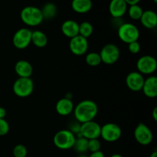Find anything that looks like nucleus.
I'll use <instances>...</instances> for the list:
<instances>
[{"label": "nucleus", "mask_w": 157, "mask_h": 157, "mask_svg": "<svg viewBox=\"0 0 157 157\" xmlns=\"http://www.w3.org/2000/svg\"><path fill=\"white\" fill-rule=\"evenodd\" d=\"M75 121L80 124L94 121L98 113V107L96 103L90 100H84L78 104L74 108Z\"/></svg>", "instance_id": "f257e3e1"}, {"label": "nucleus", "mask_w": 157, "mask_h": 157, "mask_svg": "<svg viewBox=\"0 0 157 157\" xmlns=\"http://www.w3.org/2000/svg\"><path fill=\"white\" fill-rule=\"evenodd\" d=\"M20 18L25 25L30 27L39 25L44 20L41 9L33 6L23 8L20 12Z\"/></svg>", "instance_id": "f03ea898"}, {"label": "nucleus", "mask_w": 157, "mask_h": 157, "mask_svg": "<svg viewBox=\"0 0 157 157\" xmlns=\"http://www.w3.org/2000/svg\"><path fill=\"white\" fill-rule=\"evenodd\" d=\"M75 134L67 130H61L57 132L53 137V143L55 147L59 150H67L73 148L76 140Z\"/></svg>", "instance_id": "7ed1b4c3"}, {"label": "nucleus", "mask_w": 157, "mask_h": 157, "mask_svg": "<svg viewBox=\"0 0 157 157\" xmlns=\"http://www.w3.org/2000/svg\"><path fill=\"white\" fill-rule=\"evenodd\" d=\"M117 35L120 39L126 44L138 41L140 31L135 25L130 22L122 23L117 29Z\"/></svg>", "instance_id": "20e7f679"}, {"label": "nucleus", "mask_w": 157, "mask_h": 157, "mask_svg": "<svg viewBox=\"0 0 157 157\" xmlns=\"http://www.w3.org/2000/svg\"><path fill=\"white\" fill-rule=\"evenodd\" d=\"M35 85L31 78H18L12 86L14 94L18 98H27L33 92Z\"/></svg>", "instance_id": "39448f33"}, {"label": "nucleus", "mask_w": 157, "mask_h": 157, "mask_svg": "<svg viewBox=\"0 0 157 157\" xmlns=\"http://www.w3.org/2000/svg\"><path fill=\"white\" fill-rule=\"evenodd\" d=\"M122 136L121 127L114 123H107L101 128V136L104 141L113 143L117 141Z\"/></svg>", "instance_id": "423d86ee"}, {"label": "nucleus", "mask_w": 157, "mask_h": 157, "mask_svg": "<svg viewBox=\"0 0 157 157\" xmlns=\"http://www.w3.org/2000/svg\"><path fill=\"white\" fill-rule=\"evenodd\" d=\"M32 32L29 29L21 28L17 30L12 37L14 47L19 50H23L29 47L32 43Z\"/></svg>", "instance_id": "0eeeda50"}, {"label": "nucleus", "mask_w": 157, "mask_h": 157, "mask_svg": "<svg viewBox=\"0 0 157 157\" xmlns=\"http://www.w3.org/2000/svg\"><path fill=\"white\" fill-rule=\"evenodd\" d=\"M99 54L101 61L106 64H115L121 57V51L119 48L112 43L105 44Z\"/></svg>", "instance_id": "6e6552de"}, {"label": "nucleus", "mask_w": 157, "mask_h": 157, "mask_svg": "<svg viewBox=\"0 0 157 157\" xmlns=\"http://www.w3.org/2000/svg\"><path fill=\"white\" fill-rule=\"evenodd\" d=\"M137 71L143 75H152L157 69V61L151 55H144L136 61Z\"/></svg>", "instance_id": "1a4fd4ad"}, {"label": "nucleus", "mask_w": 157, "mask_h": 157, "mask_svg": "<svg viewBox=\"0 0 157 157\" xmlns=\"http://www.w3.org/2000/svg\"><path fill=\"white\" fill-rule=\"evenodd\" d=\"M101 126L94 121L81 124L79 136L85 138L87 140L98 139L101 136Z\"/></svg>", "instance_id": "9d476101"}, {"label": "nucleus", "mask_w": 157, "mask_h": 157, "mask_svg": "<svg viewBox=\"0 0 157 157\" xmlns=\"http://www.w3.org/2000/svg\"><path fill=\"white\" fill-rule=\"evenodd\" d=\"M134 138L140 145L147 146L153 141V132L148 126L143 123H140L134 130Z\"/></svg>", "instance_id": "9b49d317"}, {"label": "nucleus", "mask_w": 157, "mask_h": 157, "mask_svg": "<svg viewBox=\"0 0 157 157\" xmlns=\"http://www.w3.org/2000/svg\"><path fill=\"white\" fill-rule=\"evenodd\" d=\"M69 49L73 55L76 56H82L85 55L88 49V41L87 38L77 35L71 38L69 42Z\"/></svg>", "instance_id": "f8f14e48"}, {"label": "nucleus", "mask_w": 157, "mask_h": 157, "mask_svg": "<svg viewBox=\"0 0 157 157\" xmlns=\"http://www.w3.org/2000/svg\"><path fill=\"white\" fill-rule=\"evenodd\" d=\"M144 81V75L138 71L130 72L126 78L127 86L130 90L134 92L142 90Z\"/></svg>", "instance_id": "ddd939ff"}, {"label": "nucleus", "mask_w": 157, "mask_h": 157, "mask_svg": "<svg viewBox=\"0 0 157 157\" xmlns=\"http://www.w3.org/2000/svg\"><path fill=\"white\" fill-rule=\"evenodd\" d=\"M128 6L124 0H111L109 4V12L113 18H121L127 12Z\"/></svg>", "instance_id": "4468645a"}, {"label": "nucleus", "mask_w": 157, "mask_h": 157, "mask_svg": "<svg viewBox=\"0 0 157 157\" xmlns=\"http://www.w3.org/2000/svg\"><path fill=\"white\" fill-rule=\"evenodd\" d=\"M143 92L149 98H155L157 96V78L154 75L145 79L142 88Z\"/></svg>", "instance_id": "2eb2a0df"}, {"label": "nucleus", "mask_w": 157, "mask_h": 157, "mask_svg": "<svg viewBox=\"0 0 157 157\" xmlns=\"http://www.w3.org/2000/svg\"><path fill=\"white\" fill-rule=\"evenodd\" d=\"M75 105L71 99L63 98L58 101L55 105V110L61 116H68L74 111Z\"/></svg>", "instance_id": "dca6fc26"}, {"label": "nucleus", "mask_w": 157, "mask_h": 157, "mask_svg": "<svg viewBox=\"0 0 157 157\" xmlns=\"http://www.w3.org/2000/svg\"><path fill=\"white\" fill-rule=\"evenodd\" d=\"M15 71L18 78H31L33 73V67L29 61L19 60L15 64Z\"/></svg>", "instance_id": "f3484780"}, {"label": "nucleus", "mask_w": 157, "mask_h": 157, "mask_svg": "<svg viewBox=\"0 0 157 157\" xmlns=\"http://www.w3.org/2000/svg\"><path fill=\"white\" fill-rule=\"evenodd\" d=\"M61 32L64 36L71 39L79 35V24L75 20H66L61 25Z\"/></svg>", "instance_id": "a211bd4d"}, {"label": "nucleus", "mask_w": 157, "mask_h": 157, "mask_svg": "<svg viewBox=\"0 0 157 157\" xmlns=\"http://www.w3.org/2000/svg\"><path fill=\"white\" fill-rule=\"evenodd\" d=\"M140 20L142 25L146 29H153L157 26V15L153 10L144 11Z\"/></svg>", "instance_id": "6ab92c4d"}, {"label": "nucleus", "mask_w": 157, "mask_h": 157, "mask_svg": "<svg viewBox=\"0 0 157 157\" xmlns=\"http://www.w3.org/2000/svg\"><path fill=\"white\" fill-rule=\"evenodd\" d=\"M93 6L91 0H72L71 8L75 12L79 14L87 13Z\"/></svg>", "instance_id": "aec40b11"}, {"label": "nucleus", "mask_w": 157, "mask_h": 157, "mask_svg": "<svg viewBox=\"0 0 157 157\" xmlns=\"http://www.w3.org/2000/svg\"><path fill=\"white\" fill-rule=\"evenodd\" d=\"M32 43L37 48H44L48 44V37L43 32L35 30L32 32Z\"/></svg>", "instance_id": "412c9836"}, {"label": "nucleus", "mask_w": 157, "mask_h": 157, "mask_svg": "<svg viewBox=\"0 0 157 157\" xmlns=\"http://www.w3.org/2000/svg\"><path fill=\"white\" fill-rule=\"evenodd\" d=\"M44 19L51 20L55 18L58 12V9L53 2H47L41 9Z\"/></svg>", "instance_id": "4be33fe9"}, {"label": "nucleus", "mask_w": 157, "mask_h": 157, "mask_svg": "<svg viewBox=\"0 0 157 157\" xmlns=\"http://www.w3.org/2000/svg\"><path fill=\"white\" fill-rule=\"evenodd\" d=\"M87 145H88V140L85 139V138L82 137V136H78L75 140L73 149L75 151L78 152V153H84L85 152L88 151Z\"/></svg>", "instance_id": "5701e85b"}, {"label": "nucleus", "mask_w": 157, "mask_h": 157, "mask_svg": "<svg viewBox=\"0 0 157 157\" xmlns=\"http://www.w3.org/2000/svg\"><path fill=\"white\" fill-rule=\"evenodd\" d=\"M94 32V27L89 21H83L79 24V35L85 38H88L91 36Z\"/></svg>", "instance_id": "b1692460"}, {"label": "nucleus", "mask_w": 157, "mask_h": 157, "mask_svg": "<svg viewBox=\"0 0 157 157\" xmlns=\"http://www.w3.org/2000/svg\"><path fill=\"white\" fill-rule=\"evenodd\" d=\"M85 61L87 64H88L89 66H91V67H97L102 62L100 54L94 52L87 54L85 57Z\"/></svg>", "instance_id": "393cba45"}, {"label": "nucleus", "mask_w": 157, "mask_h": 157, "mask_svg": "<svg viewBox=\"0 0 157 157\" xmlns=\"http://www.w3.org/2000/svg\"><path fill=\"white\" fill-rule=\"evenodd\" d=\"M127 12L128 15L131 19L133 20H140L143 15L144 10L141 8V6L138 5H133V6H130V7L127 9Z\"/></svg>", "instance_id": "a878e982"}, {"label": "nucleus", "mask_w": 157, "mask_h": 157, "mask_svg": "<svg viewBox=\"0 0 157 157\" xmlns=\"http://www.w3.org/2000/svg\"><path fill=\"white\" fill-rule=\"evenodd\" d=\"M28 154V150L23 144H17L13 148L14 157H26Z\"/></svg>", "instance_id": "bb28decb"}, {"label": "nucleus", "mask_w": 157, "mask_h": 157, "mask_svg": "<svg viewBox=\"0 0 157 157\" xmlns=\"http://www.w3.org/2000/svg\"><path fill=\"white\" fill-rule=\"evenodd\" d=\"M101 141L98 139H91L88 140V145H87V149L91 153L98 152L101 150Z\"/></svg>", "instance_id": "cd10ccee"}, {"label": "nucleus", "mask_w": 157, "mask_h": 157, "mask_svg": "<svg viewBox=\"0 0 157 157\" xmlns=\"http://www.w3.org/2000/svg\"><path fill=\"white\" fill-rule=\"evenodd\" d=\"M10 130V126L6 119H0V136H6Z\"/></svg>", "instance_id": "c85d7f7f"}, {"label": "nucleus", "mask_w": 157, "mask_h": 157, "mask_svg": "<svg viewBox=\"0 0 157 157\" xmlns=\"http://www.w3.org/2000/svg\"><path fill=\"white\" fill-rule=\"evenodd\" d=\"M141 46L140 44L138 42V41H133V42L130 43L128 44V50L129 52L131 54H133V55H136V54H138L140 52Z\"/></svg>", "instance_id": "c756f323"}, {"label": "nucleus", "mask_w": 157, "mask_h": 157, "mask_svg": "<svg viewBox=\"0 0 157 157\" xmlns=\"http://www.w3.org/2000/svg\"><path fill=\"white\" fill-rule=\"evenodd\" d=\"M80 127H81V124L78 123L77 121H75V122L71 124L70 129H68V130L71 131L74 134H77V133H79Z\"/></svg>", "instance_id": "7c9ffc66"}, {"label": "nucleus", "mask_w": 157, "mask_h": 157, "mask_svg": "<svg viewBox=\"0 0 157 157\" xmlns=\"http://www.w3.org/2000/svg\"><path fill=\"white\" fill-rule=\"evenodd\" d=\"M88 157H105V156H104V153L100 150V151L91 153V154H90Z\"/></svg>", "instance_id": "2f4dec72"}, {"label": "nucleus", "mask_w": 157, "mask_h": 157, "mask_svg": "<svg viewBox=\"0 0 157 157\" xmlns=\"http://www.w3.org/2000/svg\"><path fill=\"white\" fill-rule=\"evenodd\" d=\"M127 6H133V5H138L140 0H124Z\"/></svg>", "instance_id": "473e14b6"}, {"label": "nucleus", "mask_w": 157, "mask_h": 157, "mask_svg": "<svg viewBox=\"0 0 157 157\" xmlns=\"http://www.w3.org/2000/svg\"><path fill=\"white\" fill-rule=\"evenodd\" d=\"M6 110L2 107H0V119H5L6 116Z\"/></svg>", "instance_id": "72a5a7b5"}, {"label": "nucleus", "mask_w": 157, "mask_h": 157, "mask_svg": "<svg viewBox=\"0 0 157 157\" xmlns=\"http://www.w3.org/2000/svg\"><path fill=\"white\" fill-rule=\"evenodd\" d=\"M152 117H153L154 121H157V107H154L152 112Z\"/></svg>", "instance_id": "f704fd0d"}, {"label": "nucleus", "mask_w": 157, "mask_h": 157, "mask_svg": "<svg viewBox=\"0 0 157 157\" xmlns=\"http://www.w3.org/2000/svg\"><path fill=\"white\" fill-rule=\"evenodd\" d=\"M150 157H157V151H153V153L150 154Z\"/></svg>", "instance_id": "c9c22d12"}, {"label": "nucleus", "mask_w": 157, "mask_h": 157, "mask_svg": "<svg viewBox=\"0 0 157 157\" xmlns=\"http://www.w3.org/2000/svg\"><path fill=\"white\" fill-rule=\"evenodd\" d=\"M110 157H124V156H123L122 155L119 154V153H114V154L112 155Z\"/></svg>", "instance_id": "e433bc0d"}, {"label": "nucleus", "mask_w": 157, "mask_h": 157, "mask_svg": "<svg viewBox=\"0 0 157 157\" xmlns=\"http://www.w3.org/2000/svg\"><path fill=\"white\" fill-rule=\"evenodd\" d=\"M78 157H88V156H85V155H81V156H79Z\"/></svg>", "instance_id": "4c0bfd02"}, {"label": "nucleus", "mask_w": 157, "mask_h": 157, "mask_svg": "<svg viewBox=\"0 0 157 157\" xmlns=\"http://www.w3.org/2000/svg\"><path fill=\"white\" fill-rule=\"evenodd\" d=\"M153 2H154L155 3H156L157 2V0H153Z\"/></svg>", "instance_id": "58836bf2"}]
</instances>
